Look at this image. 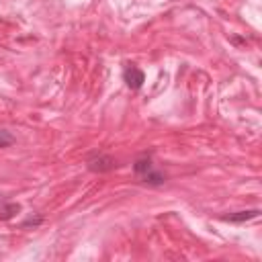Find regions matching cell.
Returning <instances> with one entry per match:
<instances>
[{"label":"cell","instance_id":"obj_1","mask_svg":"<svg viewBox=\"0 0 262 262\" xmlns=\"http://www.w3.org/2000/svg\"><path fill=\"white\" fill-rule=\"evenodd\" d=\"M133 172H135V176H137L141 182H145V184H154V186H158V184H164V182H166V174L154 168L149 156H141V158H137L135 164H133Z\"/></svg>","mask_w":262,"mask_h":262},{"label":"cell","instance_id":"obj_4","mask_svg":"<svg viewBox=\"0 0 262 262\" xmlns=\"http://www.w3.org/2000/svg\"><path fill=\"white\" fill-rule=\"evenodd\" d=\"M258 209H250V211H235V213H229V215H221L223 221H229V223H246L250 219H256L258 217Z\"/></svg>","mask_w":262,"mask_h":262},{"label":"cell","instance_id":"obj_7","mask_svg":"<svg viewBox=\"0 0 262 262\" xmlns=\"http://www.w3.org/2000/svg\"><path fill=\"white\" fill-rule=\"evenodd\" d=\"M41 221H43V217H41V215H37V217H29L27 221H23V227H31V225L35 227V225H39Z\"/></svg>","mask_w":262,"mask_h":262},{"label":"cell","instance_id":"obj_2","mask_svg":"<svg viewBox=\"0 0 262 262\" xmlns=\"http://www.w3.org/2000/svg\"><path fill=\"white\" fill-rule=\"evenodd\" d=\"M123 80H125V84L131 88V90H137V88H141L143 86V82H145V74L137 68V66H127L125 70H123Z\"/></svg>","mask_w":262,"mask_h":262},{"label":"cell","instance_id":"obj_6","mask_svg":"<svg viewBox=\"0 0 262 262\" xmlns=\"http://www.w3.org/2000/svg\"><path fill=\"white\" fill-rule=\"evenodd\" d=\"M12 143H14V135L10 131H6V129L0 127V147H8Z\"/></svg>","mask_w":262,"mask_h":262},{"label":"cell","instance_id":"obj_5","mask_svg":"<svg viewBox=\"0 0 262 262\" xmlns=\"http://www.w3.org/2000/svg\"><path fill=\"white\" fill-rule=\"evenodd\" d=\"M18 211H20V205L18 203H8V201H2L0 203V219H12Z\"/></svg>","mask_w":262,"mask_h":262},{"label":"cell","instance_id":"obj_3","mask_svg":"<svg viewBox=\"0 0 262 262\" xmlns=\"http://www.w3.org/2000/svg\"><path fill=\"white\" fill-rule=\"evenodd\" d=\"M86 164H88V168L92 172H108V170H113L117 166L115 160L111 156H106V154H94V156L88 158Z\"/></svg>","mask_w":262,"mask_h":262}]
</instances>
